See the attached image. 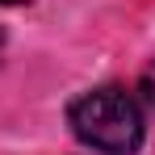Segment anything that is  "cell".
<instances>
[{
    "mask_svg": "<svg viewBox=\"0 0 155 155\" xmlns=\"http://www.w3.org/2000/svg\"><path fill=\"white\" fill-rule=\"evenodd\" d=\"M138 92H143V105L155 113V67H147V71H143V84H138Z\"/></svg>",
    "mask_w": 155,
    "mask_h": 155,
    "instance_id": "cell-2",
    "label": "cell"
},
{
    "mask_svg": "<svg viewBox=\"0 0 155 155\" xmlns=\"http://www.w3.org/2000/svg\"><path fill=\"white\" fill-rule=\"evenodd\" d=\"M67 122L84 147L101 155H134L143 143V109L122 88H97L71 101Z\"/></svg>",
    "mask_w": 155,
    "mask_h": 155,
    "instance_id": "cell-1",
    "label": "cell"
},
{
    "mask_svg": "<svg viewBox=\"0 0 155 155\" xmlns=\"http://www.w3.org/2000/svg\"><path fill=\"white\" fill-rule=\"evenodd\" d=\"M0 4H29V0H0Z\"/></svg>",
    "mask_w": 155,
    "mask_h": 155,
    "instance_id": "cell-3",
    "label": "cell"
}]
</instances>
